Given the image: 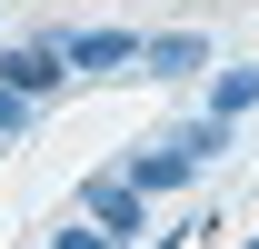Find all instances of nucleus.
Masks as SVG:
<instances>
[{
	"instance_id": "1",
	"label": "nucleus",
	"mask_w": 259,
	"mask_h": 249,
	"mask_svg": "<svg viewBox=\"0 0 259 249\" xmlns=\"http://www.w3.org/2000/svg\"><path fill=\"white\" fill-rule=\"evenodd\" d=\"M0 80H10L20 100H60L70 80H80V70H70V30H40V40H10V50H0Z\"/></svg>"
},
{
	"instance_id": "2",
	"label": "nucleus",
	"mask_w": 259,
	"mask_h": 249,
	"mask_svg": "<svg viewBox=\"0 0 259 249\" xmlns=\"http://www.w3.org/2000/svg\"><path fill=\"white\" fill-rule=\"evenodd\" d=\"M80 210H90L100 229L130 249V229H150V189L130 180V170H90V180H80Z\"/></svg>"
},
{
	"instance_id": "3",
	"label": "nucleus",
	"mask_w": 259,
	"mask_h": 249,
	"mask_svg": "<svg viewBox=\"0 0 259 249\" xmlns=\"http://www.w3.org/2000/svg\"><path fill=\"white\" fill-rule=\"evenodd\" d=\"M120 170H130L140 189H150V199H160V189H190V180H199V159H190V140H180V130H160L150 150H130Z\"/></svg>"
},
{
	"instance_id": "4",
	"label": "nucleus",
	"mask_w": 259,
	"mask_h": 249,
	"mask_svg": "<svg viewBox=\"0 0 259 249\" xmlns=\"http://www.w3.org/2000/svg\"><path fill=\"white\" fill-rule=\"evenodd\" d=\"M70 70H90V80L140 70V30H70Z\"/></svg>"
},
{
	"instance_id": "5",
	"label": "nucleus",
	"mask_w": 259,
	"mask_h": 249,
	"mask_svg": "<svg viewBox=\"0 0 259 249\" xmlns=\"http://www.w3.org/2000/svg\"><path fill=\"white\" fill-rule=\"evenodd\" d=\"M199 60H209L199 30H150V40H140V80H190Z\"/></svg>"
},
{
	"instance_id": "6",
	"label": "nucleus",
	"mask_w": 259,
	"mask_h": 249,
	"mask_svg": "<svg viewBox=\"0 0 259 249\" xmlns=\"http://www.w3.org/2000/svg\"><path fill=\"white\" fill-rule=\"evenodd\" d=\"M249 110H259V60H239L209 80V120H249Z\"/></svg>"
},
{
	"instance_id": "7",
	"label": "nucleus",
	"mask_w": 259,
	"mask_h": 249,
	"mask_svg": "<svg viewBox=\"0 0 259 249\" xmlns=\"http://www.w3.org/2000/svg\"><path fill=\"white\" fill-rule=\"evenodd\" d=\"M50 249H120V239H110V229H100V219L80 210V219H70V229H50Z\"/></svg>"
},
{
	"instance_id": "8",
	"label": "nucleus",
	"mask_w": 259,
	"mask_h": 249,
	"mask_svg": "<svg viewBox=\"0 0 259 249\" xmlns=\"http://www.w3.org/2000/svg\"><path fill=\"white\" fill-rule=\"evenodd\" d=\"M40 120V100H20V90H10V80H0V140H20V130H30Z\"/></svg>"
},
{
	"instance_id": "9",
	"label": "nucleus",
	"mask_w": 259,
	"mask_h": 249,
	"mask_svg": "<svg viewBox=\"0 0 259 249\" xmlns=\"http://www.w3.org/2000/svg\"><path fill=\"white\" fill-rule=\"evenodd\" d=\"M190 229H199V219H190ZM190 229H160V239H150V249H190Z\"/></svg>"
},
{
	"instance_id": "10",
	"label": "nucleus",
	"mask_w": 259,
	"mask_h": 249,
	"mask_svg": "<svg viewBox=\"0 0 259 249\" xmlns=\"http://www.w3.org/2000/svg\"><path fill=\"white\" fill-rule=\"evenodd\" d=\"M249 249H259V239H249Z\"/></svg>"
}]
</instances>
